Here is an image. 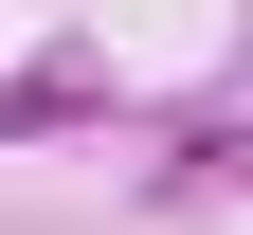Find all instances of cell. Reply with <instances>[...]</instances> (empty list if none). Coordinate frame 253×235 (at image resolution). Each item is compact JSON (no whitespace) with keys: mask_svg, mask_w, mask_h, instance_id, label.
Wrapping results in <instances>:
<instances>
[{"mask_svg":"<svg viewBox=\"0 0 253 235\" xmlns=\"http://www.w3.org/2000/svg\"><path fill=\"white\" fill-rule=\"evenodd\" d=\"M90 91H0V145H18V127H73Z\"/></svg>","mask_w":253,"mask_h":235,"instance_id":"6da1fadb","label":"cell"}]
</instances>
